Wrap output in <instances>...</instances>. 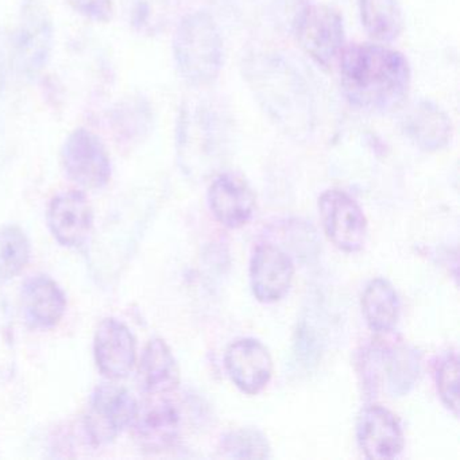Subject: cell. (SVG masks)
Masks as SVG:
<instances>
[{"label":"cell","instance_id":"cell-22","mask_svg":"<svg viewBox=\"0 0 460 460\" xmlns=\"http://www.w3.org/2000/svg\"><path fill=\"white\" fill-rule=\"evenodd\" d=\"M31 242L15 225L0 228V284L17 277L31 260Z\"/></svg>","mask_w":460,"mask_h":460},{"label":"cell","instance_id":"cell-24","mask_svg":"<svg viewBox=\"0 0 460 460\" xmlns=\"http://www.w3.org/2000/svg\"><path fill=\"white\" fill-rule=\"evenodd\" d=\"M225 456L234 459H263L270 456V447L262 433L254 429H239L228 433L222 441Z\"/></svg>","mask_w":460,"mask_h":460},{"label":"cell","instance_id":"cell-23","mask_svg":"<svg viewBox=\"0 0 460 460\" xmlns=\"http://www.w3.org/2000/svg\"><path fill=\"white\" fill-rule=\"evenodd\" d=\"M128 25L141 36L163 33L171 15V0H123Z\"/></svg>","mask_w":460,"mask_h":460},{"label":"cell","instance_id":"cell-15","mask_svg":"<svg viewBox=\"0 0 460 460\" xmlns=\"http://www.w3.org/2000/svg\"><path fill=\"white\" fill-rule=\"evenodd\" d=\"M93 349L99 370L109 378H125L136 365V339L119 320L104 319L99 324Z\"/></svg>","mask_w":460,"mask_h":460},{"label":"cell","instance_id":"cell-7","mask_svg":"<svg viewBox=\"0 0 460 460\" xmlns=\"http://www.w3.org/2000/svg\"><path fill=\"white\" fill-rule=\"evenodd\" d=\"M66 177L85 190H101L111 179V160L102 139L84 128L72 131L61 147Z\"/></svg>","mask_w":460,"mask_h":460},{"label":"cell","instance_id":"cell-13","mask_svg":"<svg viewBox=\"0 0 460 460\" xmlns=\"http://www.w3.org/2000/svg\"><path fill=\"white\" fill-rule=\"evenodd\" d=\"M48 223L58 243L66 247L82 246L93 231V207L84 193L66 190L50 203Z\"/></svg>","mask_w":460,"mask_h":460},{"label":"cell","instance_id":"cell-5","mask_svg":"<svg viewBox=\"0 0 460 460\" xmlns=\"http://www.w3.org/2000/svg\"><path fill=\"white\" fill-rule=\"evenodd\" d=\"M295 37L316 66L331 69L346 47L343 17L328 4H305L296 15Z\"/></svg>","mask_w":460,"mask_h":460},{"label":"cell","instance_id":"cell-10","mask_svg":"<svg viewBox=\"0 0 460 460\" xmlns=\"http://www.w3.org/2000/svg\"><path fill=\"white\" fill-rule=\"evenodd\" d=\"M231 381L246 394L262 392L273 376V360L268 349L257 339H238L230 344L225 357Z\"/></svg>","mask_w":460,"mask_h":460},{"label":"cell","instance_id":"cell-25","mask_svg":"<svg viewBox=\"0 0 460 460\" xmlns=\"http://www.w3.org/2000/svg\"><path fill=\"white\" fill-rule=\"evenodd\" d=\"M438 390L444 405L457 416L459 411V359L456 354L449 355L438 371Z\"/></svg>","mask_w":460,"mask_h":460},{"label":"cell","instance_id":"cell-11","mask_svg":"<svg viewBox=\"0 0 460 460\" xmlns=\"http://www.w3.org/2000/svg\"><path fill=\"white\" fill-rule=\"evenodd\" d=\"M149 397L137 408L131 425L142 447L158 451L176 440L181 427V414L166 394H149Z\"/></svg>","mask_w":460,"mask_h":460},{"label":"cell","instance_id":"cell-1","mask_svg":"<svg viewBox=\"0 0 460 460\" xmlns=\"http://www.w3.org/2000/svg\"><path fill=\"white\" fill-rule=\"evenodd\" d=\"M341 91L347 102L368 112H389L408 98L411 69L400 50L385 44L355 42L338 58Z\"/></svg>","mask_w":460,"mask_h":460},{"label":"cell","instance_id":"cell-26","mask_svg":"<svg viewBox=\"0 0 460 460\" xmlns=\"http://www.w3.org/2000/svg\"><path fill=\"white\" fill-rule=\"evenodd\" d=\"M71 9L85 20L109 23L115 14L114 0H66Z\"/></svg>","mask_w":460,"mask_h":460},{"label":"cell","instance_id":"cell-18","mask_svg":"<svg viewBox=\"0 0 460 460\" xmlns=\"http://www.w3.org/2000/svg\"><path fill=\"white\" fill-rule=\"evenodd\" d=\"M66 311V298L55 279L31 277L22 289V312L28 324L40 330L56 327Z\"/></svg>","mask_w":460,"mask_h":460},{"label":"cell","instance_id":"cell-14","mask_svg":"<svg viewBox=\"0 0 460 460\" xmlns=\"http://www.w3.org/2000/svg\"><path fill=\"white\" fill-rule=\"evenodd\" d=\"M295 266L292 260L273 244H261L250 263L252 293L262 303H276L289 292Z\"/></svg>","mask_w":460,"mask_h":460},{"label":"cell","instance_id":"cell-12","mask_svg":"<svg viewBox=\"0 0 460 460\" xmlns=\"http://www.w3.org/2000/svg\"><path fill=\"white\" fill-rule=\"evenodd\" d=\"M357 438L368 459H394L402 452L403 433L400 421L381 405L363 409L358 419Z\"/></svg>","mask_w":460,"mask_h":460},{"label":"cell","instance_id":"cell-16","mask_svg":"<svg viewBox=\"0 0 460 460\" xmlns=\"http://www.w3.org/2000/svg\"><path fill=\"white\" fill-rule=\"evenodd\" d=\"M208 201L212 214L228 228L243 227L255 209V195L243 177L222 173L209 185Z\"/></svg>","mask_w":460,"mask_h":460},{"label":"cell","instance_id":"cell-19","mask_svg":"<svg viewBox=\"0 0 460 460\" xmlns=\"http://www.w3.org/2000/svg\"><path fill=\"white\" fill-rule=\"evenodd\" d=\"M138 379L146 394H169L179 386V366L163 339H153L145 347Z\"/></svg>","mask_w":460,"mask_h":460},{"label":"cell","instance_id":"cell-20","mask_svg":"<svg viewBox=\"0 0 460 460\" xmlns=\"http://www.w3.org/2000/svg\"><path fill=\"white\" fill-rule=\"evenodd\" d=\"M362 28L379 44L400 39L405 26L400 0H359Z\"/></svg>","mask_w":460,"mask_h":460},{"label":"cell","instance_id":"cell-4","mask_svg":"<svg viewBox=\"0 0 460 460\" xmlns=\"http://www.w3.org/2000/svg\"><path fill=\"white\" fill-rule=\"evenodd\" d=\"M173 58L180 77L190 87L206 88L217 82L225 45L211 13L195 10L180 20L173 36Z\"/></svg>","mask_w":460,"mask_h":460},{"label":"cell","instance_id":"cell-9","mask_svg":"<svg viewBox=\"0 0 460 460\" xmlns=\"http://www.w3.org/2000/svg\"><path fill=\"white\" fill-rule=\"evenodd\" d=\"M325 235L338 249L357 252L365 246L367 220L357 201L341 190H328L319 199Z\"/></svg>","mask_w":460,"mask_h":460},{"label":"cell","instance_id":"cell-21","mask_svg":"<svg viewBox=\"0 0 460 460\" xmlns=\"http://www.w3.org/2000/svg\"><path fill=\"white\" fill-rule=\"evenodd\" d=\"M362 309L371 330L389 332L400 316V300L394 288L385 279H374L363 293Z\"/></svg>","mask_w":460,"mask_h":460},{"label":"cell","instance_id":"cell-8","mask_svg":"<svg viewBox=\"0 0 460 460\" xmlns=\"http://www.w3.org/2000/svg\"><path fill=\"white\" fill-rule=\"evenodd\" d=\"M136 398L117 385H102L93 392L85 417V429L96 446L111 443L133 422Z\"/></svg>","mask_w":460,"mask_h":460},{"label":"cell","instance_id":"cell-3","mask_svg":"<svg viewBox=\"0 0 460 460\" xmlns=\"http://www.w3.org/2000/svg\"><path fill=\"white\" fill-rule=\"evenodd\" d=\"M227 117L217 104L190 99L181 104L176 123V152L182 172L204 179L219 166L228 137Z\"/></svg>","mask_w":460,"mask_h":460},{"label":"cell","instance_id":"cell-17","mask_svg":"<svg viewBox=\"0 0 460 460\" xmlns=\"http://www.w3.org/2000/svg\"><path fill=\"white\" fill-rule=\"evenodd\" d=\"M405 136L424 152H438L451 144L454 123L435 102L421 99L411 104L402 119Z\"/></svg>","mask_w":460,"mask_h":460},{"label":"cell","instance_id":"cell-6","mask_svg":"<svg viewBox=\"0 0 460 460\" xmlns=\"http://www.w3.org/2000/svg\"><path fill=\"white\" fill-rule=\"evenodd\" d=\"M55 42L52 15L42 0H22L14 53L18 71L34 80L47 68Z\"/></svg>","mask_w":460,"mask_h":460},{"label":"cell","instance_id":"cell-2","mask_svg":"<svg viewBox=\"0 0 460 460\" xmlns=\"http://www.w3.org/2000/svg\"><path fill=\"white\" fill-rule=\"evenodd\" d=\"M242 72L255 101L277 128L296 138L314 131V96L303 75L284 56L252 53L244 58Z\"/></svg>","mask_w":460,"mask_h":460}]
</instances>
